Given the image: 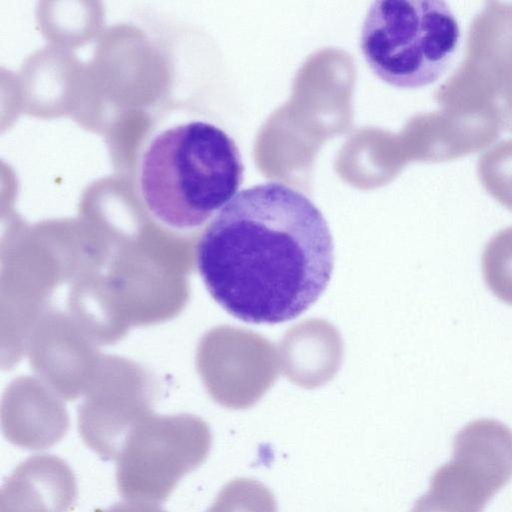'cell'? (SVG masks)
Returning a JSON list of instances; mask_svg holds the SVG:
<instances>
[{
  "label": "cell",
  "mask_w": 512,
  "mask_h": 512,
  "mask_svg": "<svg viewBox=\"0 0 512 512\" xmlns=\"http://www.w3.org/2000/svg\"><path fill=\"white\" fill-rule=\"evenodd\" d=\"M436 99L442 109L488 116L512 132V2L489 1L475 15L463 60Z\"/></svg>",
  "instance_id": "4"
},
{
  "label": "cell",
  "mask_w": 512,
  "mask_h": 512,
  "mask_svg": "<svg viewBox=\"0 0 512 512\" xmlns=\"http://www.w3.org/2000/svg\"><path fill=\"white\" fill-rule=\"evenodd\" d=\"M77 498L70 466L53 455H35L20 463L4 482L0 512H69Z\"/></svg>",
  "instance_id": "6"
},
{
  "label": "cell",
  "mask_w": 512,
  "mask_h": 512,
  "mask_svg": "<svg viewBox=\"0 0 512 512\" xmlns=\"http://www.w3.org/2000/svg\"><path fill=\"white\" fill-rule=\"evenodd\" d=\"M482 272L489 290L512 305V226L497 232L486 244Z\"/></svg>",
  "instance_id": "7"
},
{
  "label": "cell",
  "mask_w": 512,
  "mask_h": 512,
  "mask_svg": "<svg viewBox=\"0 0 512 512\" xmlns=\"http://www.w3.org/2000/svg\"><path fill=\"white\" fill-rule=\"evenodd\" d=\"M460 41L458 22L443 1L373 2L360 33V49L372 72L398 88L435 82Z\"/></svg>",
  "instance_id": "3"
},
{
  "label": "cell",
  "mask_w": 512,
  "mask_h": 512,
  "mask_svg": "<svg viewBox=\"0 0 512 512\" xmlns=\"http://www.w3.org/2000/svg\"><path fill=\"white\" fill-rule=\"evenodd\" d=\"M244 166L218 126L189 121L158 132L140 160L138 186L149 213L175 230L203 226L238 193Z\"/></svg>",
  "instance_id": "2"
},
{
  "label": "cell",
  "mask_w": 512,
  "mask_h": 512,
  "mask_svg": "<svg viewBox=\"0 0 512 512\" xmlns=\"http://www.w3.org/2000/svg\"><path fill=\"white\" fill-rule=\"evenodd\" d=\"M206 512H277V503L263 483L236 478L221 489Z\"/></svg>",
  "instance_id": "8"
},
{
  "label": "cell",
  "mask_w": 512,
  "mask_h": 512,
  "mask_svg": "<svg viewBox=\"0 0 512 512\" xmlns=\"http://www.w3.org/2000/svg\"><path fill=\"white\" fill-rule=\"evenodd\" d=\"M211 448L208 428L196 421L149 425L122 444L116 482L127 501L165 502L178 482L197 469Z\"/></svg>",
  "instance_id": "5"
},
{
  "label": "cell",
  "mask_w": 512,
  "mask_h": 512,
  "mask_svg": "<svg viewBox=\"0 0 512 512\" xmlns=\"http://www.w3.org/2000/svg\"><path fill=\"white\" fill-rule=\"evenodd\" d=\"M102 512H166L154 503L141 501H127L125 503H117Z\"/></svg>",
  "instance_id": "10"
},
{
  "label": "cell",
  "mask_w": 512,
  "mask_h": 512,
  "mask_svg": "<svg viewBox=\"0 0 512 512\" xmlns=\"http://www.w3.org/2000/svg\"><path fill=\"white\" fill-rule=\"evenodd\" d=\"M477 171L485 190L512 211V139L485 151L479 158Z\"/></svg>",
  "instance_id": "9"
},
{
  "label": "cell",
  "mask_w": 512,
  "mask_h": 512,
  "mask_svg": "<svg viewBox=\"0 0 512 512\" xmlns=\"http://www.w3.org/2000/svg\"><path fill=\"white\" fill-rule=\"evenodd\" d=\"M196 261L210 295L229 314L273 325L300 316L321 297L334 245L318 207L272 181L241 190L215 215Z\"/></svg>",
  "instance_id": "1"
}]
</instances>
